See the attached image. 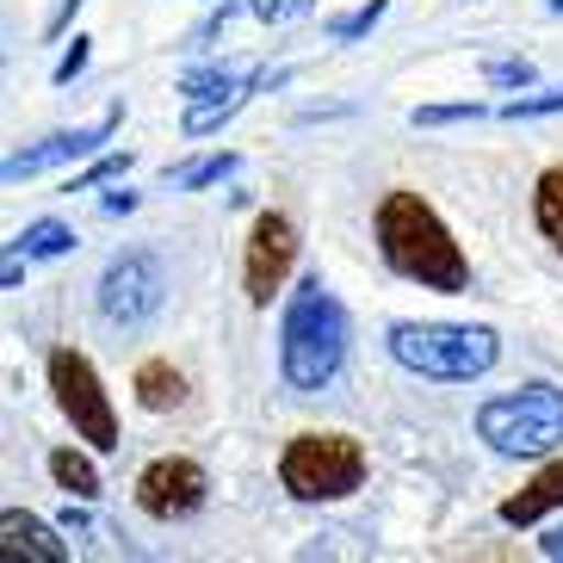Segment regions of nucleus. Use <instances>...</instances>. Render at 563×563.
<instances>
[{
	"mask_svg": "<svg viewBox=\"0 0 563 563\" xmlns=\"http://www.w3.org/2000/svg\"><path fill=\"white\" fill-rule=\"evenodd\" d=\"M87 56H93V51H87V37H75V44L63 51V63H56V75H51V81H56V87H68V81H75V75L87 68Z\"/></svg>",
	"mask_w": 563,
	"mask_h": 563,
	"instance_id": "obj_26",
	"label": "nucleus"
},
{
	"mask_svg": "<svg viewBox=\"0 0 563 563\" xmlns=\"http://www.w3.org/2000/svg\"><path fill=\"white\" fill-rule=\"evenodd\" d=\"M124 211H136V192L124 186V192H106V217H124Z\"/></svg>",
	"mask_w": 563,
	"mask_h": 563,
	"instance_id": "obj_28",
	"label": "nucleus"
},
{
	"mask_svg": "<svg viewBox=\"0 0 563 563\" xmlns=\"http://www.w3.org/2000/svg\"><path fill=\"white\" fill-rule=\"evenodd\" d=\"M242 75H254L249 63H205V68H192L180 81V93L192 100V93H205V87H217V81H242Z\"/></svg>",
	"mask_w": 563,
	"mask_h": 563,
	"instance_id": "obj_19",
	"label": "nucleus"
},
{
	"mask_svg": "<svg viewBox=\"0 0 563 563\" xmlns=\"http://www.w3.org/2000/svg\"><path fill=\"white\" fill-rule=\"evenodd\" d=\"M0 539H7V558H32V563H68V545L56 539V527H44L37 514L7 508L0 514Z\"/></svg>",
	"mask_w": 563,
	"mask_h": 563,
	"instance_id": "obj_12",
	"label": "nucleus"
},
{
	"mask_svg": "<svg viewBox=\"0 0 563 563\" xmlns=\"http://www.w3.org/2000/svg\"><path fill=\"white\" fill-rule=\"evenodd\" d=\"M51 477H56V489H68V496H81V501L100 496V471H93V459H81L75 446L51 452Z\"/></svg>",
	"mask_w": 563,
	"mask_h": 563,
	"instance_id": "obj_17",
	"label": "nucleus"
},
{
	"mask_svg": "<svg viewBox=\"0 0 563 563\" xmlns=\"http://www.w3.org/2000/svg\"><path fill=\"white\" fill-rule=\"evenodd\" d=\"M124 167H131V155H100V162L87 167V174H75L63 192H93L100 180H124Z\"/></svg>",
	"mask_w": 563,
	"mask_h": 563,
	"instance_id": "obj_21",
	"label": "nucleus"
},
{
	"mask_svg": "<svg viewBox=\"0 0 563 563\" xmlns=\"http://www.w3.org/2000/svg\"><path fill=\"white\" fill-rule=\"evenodd\" d=\"M341 365H347V310L322 279H303L279 322V372L298 397H310L341 378Z\"/></svg>",
	"mask_w": 563,
	"mask_h": 563,
	"instance_id": "obj_2",
	"label": "nucleus"
},
{
	"mask_svg": "<svg viewBox=\"0 0 563 563\" xmlns=\"http://www.w3.org/2000/svg\"><path fill=\"white\" fill-rule=\"evenodd\" d=\"M384 7H390V0H365L360 13H341V19L329 25V32L341 37V44H353V37H365V32H372V25L384 19Z\"/></svg>",
	"mask_w": 563,
	"mask_h": 563,
	"instance_id": "obj_20",
	"label": "nucleus"
},
{
	"mask_svg": "<svg viewBox=\"0 0 563 563\" xmlns=\"http://www.w3.org/2000/svg\"><path fill=\"white\" fill-rule=\"evenodd\" d=\"M205 489H211V477H205L199 459H155L136 477V508L155 514V520H186V514L205 508Z\"/></svg>",
	"mask_w": 563,
	"mask_h": 563,
	"instance_id": "obj_9",
	"label": "nucleus"
},
{
	"mask_svg": "<svg viewBox=\"0 0 563 563\" xmlns=\"http://www.w3.org/2000/svg\"><path fill=\"white\" fill-rule=\"evenodd\" d=\"M51 390H56V409L75 421V433H81L87 446L93 452L118 446V415H112V402H106L100 372L87 365V353H75V347L51 353Z\"/></svg>",
	"mask_w": 563,
	"mask_h": 563,
	"instance_id": "obj_6",
	"label": "nucleus"
},
{
	"mask_svg": "<svg viewBox=\"0 0 563 563\" xmlns=\"http://www.w3.org/2000/svg\"><path fill=\"white\" fill-rule=\"evenodd\" d=\"M532 217H539L545 242L563 254V167H545V174H539V192H532Z\"/></svg>",
	"mask_w": 563,
	"mask_h": 563,
	"instance_id": "obj_18",
	"label": "nucleus"
},
{
	"mask_svg": "<svg viewBox=\"0 0 563 563\" xmlns=\"http://www.w3.org/2000/svg\"><path fill=\"white\" fill-rule=\"evenodd\" d=\"M131 390H136V402H143V409H155V415H162V409H180V402H186V378H180L167 360H143V365H136Z\"/></svg>",
	"mask_w": 563,
	"mask_h": 563,
	"instance_id": "obj_14",
	"label": "nucleus"
},
{
	"mask_svg": "<svg viewBox=\"0 0 563 563\" xmlns=\"http://www.w3.org/2000/svg\"><path fill=\"white\" fill-rule=\"evenodd\" d=\"M279 81H285V75H242V81L205 87V93H192V106H186V118H180V131H186V136H211L223 118H235L242 106H249L254 87H279Z\"/></svg>",
	"mask_w": 563,
	"mask_h": 563,
	"instance_id": "obj_11",
	"label": "nucleus"
},
{
	"mask_svg": "<svg viewBox=\"0 0 563 563\" xmlns=\"http://www.w3.org/2000/svg\"><path fill=\"white\" fill-rule=\"evenodd\" d=\"M477 433L501 459H545L563 446V390L558 384H520L514 397L483 402Z\"/></svg>",
	"mask_w": 563,
	"mask_h": 563,
	"instance_id": "obj_4",
	"label": "nucleus"
},
{
	"mask_svg": "<svg viewBox=\"0 0 563 563\" xmlns=\"http://www.w3.org/2000/svg\"><path fill=\"white\" fill-rule=\"evenodd\" d=\"M378 249L390 273L415 279L421 291H464L471 285V261L459 254L452 230L433 217L421 192H384L378 205Z\"/></svg>",
	"mask_w": 563,
	"mask_h": 563,
	"instance_id": "obj_1",
	"label": "nucleus"
},
{
	"mask_svg": "<svg viewBox=\"0 0 563 563\" xmlns=\"http://www.w3.org/2000/svg\"><path fill=\"white\" fill-rule=\"evenodd\" d=\"M118 106L106 118H93V124H81V131H56V136H44V143H32V150H19V155H7V186H19V180H37V174H51V167H63V162H81V155H93L106 143V136L118 131Z\"/></svg>",
	"mask_w": 563,
	"mask_h": 563,
	"instance_id": "obj_10",
	"label": "nucleus"
},
{
	"mask_svg": "<svg viewBox=\"0 0 563 563\" xmlns=\"http://www.w3.org/2000/svg\"><path fill=\"white\" fill-rule=\"evenodd\" d=\"M390 360L421 372L433 384H471L501 360L496 329H459V322H397L390 329Z\"/></svg>",
	"mask_w": 563,
	"mask_h": 563,
	"instance_id": "obj_3",
	"label": "nucleus"
},
{
	"mask_svg": "<svg viewBox=\"0 0 563 563\" xmlns=\"http://www.w3.org/2000/svg\"><path fill=\"white\" fill-rule=\"evenodd\" d=\"M75 249V230L68 223H56V217H44V223H25V230L13 235V254H25V261H56V254Z\"/></svg>",
	"mask_w": 563,
	"mask_h": 563,
	"instance_id": "obj_15",
	"label": "nucleus"
},
{
	"mask_svg": "<svg viewBox=\"0 0 563 563\" xmlns=\"http://www.w3.org/2000/svg\"><path fill=\"white\" fill-rule=\"evenodd\" d=\"M167 298V279H162V261L155 254H118L112 266L100 273V316L112 329H143Z\"/></svg>",
	"mask_w": 563,
	"mask_h": 563,
	"instance_id": "obj_7",
	"label": "nucleus"
},
{
	"mask_svg": "<svg viewBox=\"0 0 563 563\" xmlns=\"http://www.w3.org/2000/svg\"><path fill=\"white\" fill-rule=\"evenodd\" d=\"M254 19H266V25H285V19H303L316 7V0H242Z\"/></svg>",
	"mask_w": 563,
	"mask_h": 563,
	"instance_id": "obj_23",
	"label": "nucleus"
},
{
	"mask_svg": "<svg viewBox=\"0 0 563 563\" xmlns=\"http://www.w3.org/2000/svg\"><path fill=\"white\" fill-rule=\"evenodd\" d=\"M279 483L298 501H341L365 483V446L353 433H298L279 459Z\"/></svg>",
	"mask_w": 563,
	"mask_h": 563,
	"instance_id": "obj_5",
	"label": "nucleus"
},
{
	"mask_svg": "<svg viewBox=\"0 0 563 563\" xmlns=\"http://www.w3.org/2000/svg\"><path fill=\"white\" fill-rule=\"evenodd\" d=\"M551 13H563V0H551Z\"/></svg>",
	"mask_w": 563,
	"mask_h": 563,
	"instance_id": "obj_30",
	"label": "nucleus"
},
{
	"mask_svg": "<svg viewBox=\"0 0 563 563\" xmlns=\"http://www.w3.org/2000/svg\"><path fill=\"white\" fill-rule=\"evenodd\" d=\"M291 261H298V223H291L285 211H266L261 223H254V235H249V254H242V291H249L254 310L273 303V291L285 285Z\"/></svg>",
	"mask_w": 563,
	"mask_h": 563,
	"instance_id": "obj_8",
	"label": "nucleus"
},
{
	"mask_svg": "<svg viewBox=\"0 0 563 563\" xmlns=\"http://www.w3.org/2000/svg\"><path fill=\"white\" fill-rule=\"evenodd\" d=\"M464 118H483V106L477 100H464V106H421V112H415V124H464Z\"/></svg>",
	"mask_w": 563,
	"mask_h": 563,
	"instance_id": "obj_25",
	"label": "nucleus"
},
{
	"mask_svg": "<svg viewBox=\"0 0 563 563\" xmlns=\"http://www.w3.org/2000/svg\"><path fill=\"white\" fill-rule=\"evenodd\" d=\"M75 13H81V0H56V13L44 19V32H51V37H63V32H68V19H75Z\"/></svg>",
	"mask_w": 563,
	"mask_h": 563,
	"instance_id": "obj_27",
	"label": "nucleus"
},
{
	"mask_svg": "<svg viewBox=\"0 0 563 563\" xmlns=\"http://www.w3.org/2000/svg\"><path fill=\"white\" fill-rule=\"evenodd\" d=\"M235 167H242V155H235V150H223V155H199V162H186V167H167V186H174V192H199V186L230 180Z\"/></svg>",
	"mask_w": 563,
	"mask_h": 563,
	"instance_id": "obj_16",
	"label": "nucleus"
},
{
	"mask_svg": "<svg viewBox=\"0 0 563 563\" xmlns=\"http://www.w3.org/2000/svg\"><path fill=\"white\" fill-rule=\"evenodd\" d=\"M563 112V87H551V93H532V100H508L501 106V118H551Z\"/></svg>",
	"mask_w": 563,
	"mask_h": 563,
	"instance_id": "obj_24",
	"label": "nucleus"
},
{
	"mask_svg": "<svg viewBox=\"0 0 563 563\" xmlns=\"http://www.w3.org/2000/svg\"><path fill=\"white\" fill-rule=\"evenodd\" d=\"M551 508H563V459L545 464V471H539L520 496L501 501V527H532V520H545Z\"/></svg>",
	"mask_w": 563,
	"mask_h": 563,
	"instance_id": "obj_13",
	"label": "nucleus"
},
{
	"mask_svg": "<svg viewBox=\"0 0 563 563\" xmlns=\"http://www.w3.org/2000/svg\"><path fill=\"white\" fill-rule=\"evenodd\" d=\"M539 551H545V558H563V527H551L545 539H539Z\"/></svg>",
	"mask_w": 563,
	"mask_h": 563,
	"instance_id": "obj_29",
	"label": "nucleus"
},
{
	"mask_svg": "<svg viewBox=\"0 0 563 563\" xmlns=\"http://www.w3.org/2000/svg\"><path fill=\"white\" fill-rule=\"evenodd\" d=\"M483 81L489 87H532V63L527 56H501V63L483 68Z\"/></svg>",
	"mask_w": 563,
	"mask_h": 563,
	"instance_id": "obj_22",
	"label": "nucleus"
}]
</instances>
